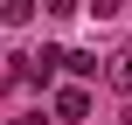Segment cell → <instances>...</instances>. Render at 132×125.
<instances>
[{
  "mask_svg": "<svg viewBox=\"0 0 132 125\" xmlns=\"http://www.w3.org/2000/svg\"><path fill=\"white\" fill-rule=\"evenodd\" d=\"M56 118L84 125V118H90V90H84V84H70V90H56Z\"/></svg>",
  "mask_w": 132,
  "mask_h": 125,
  "instance_id": "cell-1",
  "label": "cell"
},
{
  "mask_svg": "<svg viewBox=\"0 0 132 125\" xmlns=\"http://www.w3.org/2000/svg\"><path fill=\"white\" fill-rule=\"evenodd\" d=\"M104 84L132 97V49H118V56H104Z\"/></svg>",
  "mask_w": 132,
  "mask_h": 125,
  "instance_id": "cell-2",
  "label": "cell"
},
{
  "mask_svg": "<svg viewBox=\"0 0 132 125\" xmlns=\"http://www.w3.org/2000/svg\"><path fill=\"white\" fill-rule=\"evenodd\" d=\"M49 14H84V7H77V0H49Z\"/></svg>",
  "mask_w": 132,
  "mask_h": 125,
  "instance_id": "cell-6",
  "label": "cell"
},
{
  "mask_svg": "<svg viewBox=\"0 0 132 125\" xmlns=\"http://www.w3.org/2000/svg\"><path fill=\"white\" fill-rule=\"evenodd\" d=\"M63 70H70V77L84 84V77H97L104 63H97V49H70V56H63Z\"/></svg>",
  "mask_w": 132,
  "mask_h": 125,
  "instance_id": "cell-3",
  "label": "cell"
},
{
  "mask_svg": "<svg viewBox=\"0 0 132 125\" xmlns=\"http://www.w3.org/2000/svg\"><path fill=\"white\" fill-rule=\"evenodd\" d=\"M84 14H97V21H118V0H90Z\"/></svg>",
  "mask_w": 132,
  "mask_h": 125,
  "instance_id": "cell-5",
  "label": "cell"
},
{
  "mask_svg": "<svg viewBox=\"0 0 132 125\" xmlns=\"http://www.w3.org/2000/svg\"><path fill=\"white\" fill-rule=\"evenodd\" d=\"M0 21H7V28H28V21H35V0H0Z\"/></svg>",
  "mask_w": 132,
  "mask_h": 125,
  "instance_id": "cell-4",
  "label": "cell"
}]
</instances>
